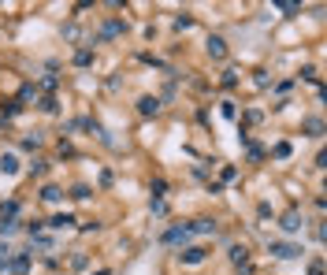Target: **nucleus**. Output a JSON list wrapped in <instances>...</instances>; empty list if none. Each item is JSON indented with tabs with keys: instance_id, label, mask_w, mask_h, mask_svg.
<instances>
[{
	"instance_id": "obj_1",
	"label": "nucleus",
	"mask_w": 327,
	"mask_h": 275,
	"mask_svg": "<svg viewBox=\"0 0 327 275\" xmlns=\"http://www.w3.org/2000/svg\"><path fill=\"white\" fill-rule=\"evenodd\" d=\"M268 249L279 256V261H294V256H301V249L290 246V242H268Z\"/></svg>"
},
{
	"instance_id": "obj_2",
	"label": "nucleus",
	"mask_w": 327,
	"mask_h": 275,
	"mask_svg": "<svg viewBox=\"0 0 327 275\" xmlns=\"http://www.w3.org/2000/svg\"><path fill=\"white\" fill-rule=\"evenodd\" d=\"M4 268H8V271H15V275H26V268H30V253L8 256V261H4Z\"/></svg>"
},
{
	"instance_id": "obj_3",
	"label": "nucleus",
	"mask_w": 327,
	"mask_h": 275,
	"mask_svg": "<svg viewBox=\"0 0 327 275\" xmlns=\"http://www.w3.org/2000/svg\"><path fill=\"white\" fill-rule=\"evenodd\" d=\"M164 242H167V246H179V242H190V227H171V231H164Z\"/></svg>"
},
{
	"instance_id": "obj_4",
	"label": "nucleus",
	"mask_w": 327,
	"mask_h": 275,
	"mask_svg": "<svg viewBox=\"0 0 327 275\" xmlns=\"http://www.w3.org/2000/svg\"><path fill=\"white\" fill-rule=\"evenodd\" d=\"M208 56L212 60H223L227 56V41L223 38H208Z\"/></svg>"
},
{
	"instance_id": "obj_5",
	"label": "nucleus",
	"mask_w": 327,
	"mask_h": 275,
	"mask_svg": "<svg viewBox=\"0 0 327 275\" xmlns=\"http://www.w3.org/2000/svg\"><path fill=\"white\" fill-rule=\"evenodd\" d=\"M138 112H142V116H157L160 101H157V97H142V101H138Z\"/></svg>"
},
{
	"instance_id": "obj_6",
	"label": "nucleus",
	"mask_w": 327,
	"mask_h": 275,
	"mask_svg": "<svg viewBox=\"0 0 327 275\" xmlns=\"http://www.w3.org/2000/svg\"><path fill=\"white\" fill-rule=\"evenodd\" d=\"M279 227H283L286 234H294V231H301V216H298V212H286V216H283V223H279Z\"/></svg>"
},
{
	"instance_id": "obj_7",
	"label": "nucleus",
	"mask_w": 327,
	"mask_h": 275,
	"mask_svg": "<svg viewBox=\"0 0 327 275\" xmlns=\"http://www.w3.org/2000/svg\"><path fill=\"white\" fill-rule=\"evenodd\" d=\"M0 171H4V175H15V171H19V160H15L11 153H4V156H0Z\"/></svg>"
},
{
	"instance_id": "obj_8",
	"label": "nucleus",
	"mask_w": 327,
	"mask_h": 275,
	"mask_svg": "<svg viewBox=\"0 0 327 275\" xmlns=\"http://www.w3.org/2000/svg\"><path fill=\"white\" fill-rule=\"evenodd\" d=\"M127 30V23H119V19H112V23H104V30H101V38H116V34H123Z\"/></svg>"
},
{
	"instance_id": "obj_9",
	"label": "nucleus",
	"mask_w": 327,
	"mask_h": 275,
	"mask_svg": "<svg viewBox=\"0 0 327 275\" xmlns=\"http://www.w3.org/2000/svg\"><path fill=\"white\" fill-rule=\"evenodd\" d=\"M182 261H186V264H201V261H205V249H201V246L186 249V253H182Z\"/></svg>"
},
{
	"instance_id": "obj_10",
	"label": "nucleus",
	"mask_w": 327,
	"mask_h": 275,
	"mask_svg": "<svg viewBox=\"0 0 327 275\" xmlns=\"http://www.w3.org/2000/svg\"><path fill=\"white\" fill-rule=\"evenodd\" d=\"M60 197H64V190H60V186H45L41 190V201H49V205H56Z\"/></svg>"
},
{
	"instance_id": "obj_11",
	"label": "nucleus",
	"mask_w": 327,
	"mask_h": 275,
	"mask_svg": "<svg viewBox=\"0 0 327 275\" xmlns=\"http://www.w3.org/2000/svg\"><path fill=\"white\" fill-rule=\"evenodd\" d=\"M230 261H235V264H245V261H249V249H245V246H230Z\"/></svg>"
},
{
	"instance_id": "obj_12",
	"label": "nucleus",
	"mask_w": 327,
	"mask_h": 275,
	"mask_svg": "<svg viewBox=\"0 0 327 275\" xmlns=\"http://www.w3.org/2000/svg\"><path fill=\"white\" fill-rule=\"evenodd\" d=\"M15 212H19V201H4V205H0V216H4V219H11Z\"/></svg>"
},
{
	"instance_id": "obj_13",
	"label": "nucleus",
	"mask_w": 327,
	"mask_h": 275,
	"mask_svg": "<svg viewBox=\"0 0 327 275\" xmlns=\"http://www.w3.org/2000/svg\"><path fill=\"white\" fill-rule=\"evenodd\" d=\"M15 231H19V223H15V219H4V216H0V234H15Z\"/></svg>"
},
{
	"instance_id": "obj_14",
	"label": "nucleus",
	"mask_w": 327,
	"mask_h": 275,
	"mask_svg": "<svg viewBox=\"0 0 327 275\" xmlns=\"http://www.w3.org/2000/svg\"><path fill=\"white\" fill-rule=\"evenodd\" d=\"M49 223H52V227H71V223H74V216H52Z\"/></svg>"
},
{
	"instance_id": "obj_15",
	"label": "nucleus",
	"mask_w": 327,
	"mask_h": 275,
	"mask_svg": "<svg viewBox=\"0 0 327 275\" xmlns=\"http://www.w3.org/2000/svg\"><path fill=\"white\" fill-rule=\"evenodd\" d=\"M305 131H309V134H320L323 123H320V119H305Z\"/></svg>"
},
{
	"instance_id": "obj_16",
	"label": "nucleus",
	"mask_w": 327,
	"mask_h": 275,
	"mask_svg": "<svg viewBox=\"0 0 327 275\" xmlns=\"http://www.w3.org/2000/svg\"><path fill=\"white\" fill-rule=\"evenodd\" d=\"M89 60H93V52H89V48H82V52H79V56H74V63H79V67H86V63H89Z\"/></svg>"
},
{
	"instance_id": "obj_17",
	"label": "nucleus",
	"mask_w": 327,
	"mask_h": 275,
	"mask_svg": "<svg viewBox=\"0 0 327 275\" xmlns=\"http://www.w3.org/2000/svg\"><path fill=\"white\" fill-rule=\"evenodd\" d=\"M238 82V71H223V86H235Z\"/></svg>"
},
{
	"instance_id": "obj_18",
	"label": "nucleus",
	"mask_w": 327,
	"mask_h": 275,
	"mask_svg": "<svg viewBox=\"0 0 327 275\" xmlns=\"http://www.w3.org/2000/svg\"><path fill=\"white\" fill-rule=\"evenodd\" d=\"M71 197H79V201H86V197H89V186H74V193H71Z\"/></svg>"
},
{
	"instance_id": "obj_19",
	"label": "nucleus",
	"mask_w": 327,
	"mask_h": 275,
	"mask_svg": "<svg viewBox=\"0 0 327 275\" xmlns=\"http://www.w3.org/2000/svg\"><path fill=\"white\" fill-rule=\"evenodd\" d=\"M309 275H323V268H320V264H313V268H309Z\"/></svg>"
}]
</instances>
